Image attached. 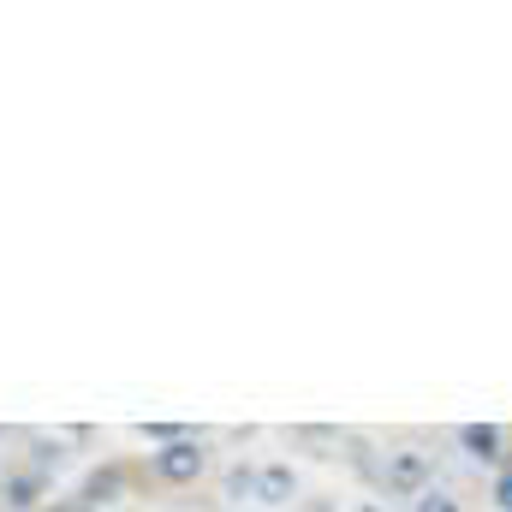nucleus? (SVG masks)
Here are the masks:
<instances>
[{"label":"nucleus","instance_id":"nucleus-5","mask_svg":"<svg viewBox=\"0 0 512 512\" xmlns=\"http://www.w3.org/2000/svg\"><path fill=\"white\" fill-rule=\"evenodd\" d=\"M6 495H12L6 507H30V501H36V477H12V489H6Z\"/></svg>","mask_w":512,"mask_h":512},{"label":"nucleus","instance_id":"nucleus-7","mask_svg":"<svg viewBox=\"0 0 512 512\" xmlns=\"http://www.w3.org/2000/svg\"><path fill=\"white\" fill-rule=\"evenodd\" d=\"M417 512H459V507H453L447 495H435V489H423V495H417Z\"/></svg>","mask_w":512,"mask_h":512},{"label":"nucleus","instance_id":"nucleus-9","mask_svg":"<svg viewBox=\"0 0 512 512\" xmlns=\"http://www.w3.org/2000/svg\"><path fill=\"white\" fill-rule=\"evenodd\" d=\"M495 495H501V507L512 512V477H501V489H495Z\"/></svg>","mask_w":512,"mask_h":512},{"label":"nucleus","instance_id":"nucleus-6","mask_svg":"<svg viewBox=\"0 0 512 512\" xmlns=\"http://www.w3.org/2000/svg\"><path fill=\"white\" fill-rule=\"evenodd\" d=\"M227 495H256V471H245V465H239V471L227 477Z\"/></svg>","mask_w":512,"mask_h":512},{"label":"nucleus","instance_id":"nucleus-3","mask_svg":"<svg viewBox=\"0 0 512 512\" xmlns=\"http://www.w3.org/2000/svg\"><path fill=\"white\" fill-rule=\"evenodd\" d=\"M292 489H298V483H292V465H262V471H256V501H262V507L292 501Z\"/></svg>","mask_w":512,"mask_h":512},{"label":"nucleus","instance_id":"nucleus-8","mask_svg":"<svg viewBox=\"0 0 512 512\" xmlns=\"http://www.w3.org/2000/svg\"><path fill=\"white\" fill-rule=\"evenodd\" d=\"M114 489H120V471H108V477H96V483H90V495H96V501H102V495H114Z\"/></svg>","mask_w":512,"mask_h":512},{"label":"nucleus","instance_id":"nucleus-10","mask_svg":"<svg viewBox=\"0 0 512 512\" xmlns=\"http://www.w3.org/2000/svg\"><path fill=\"white\" fill-rule=\"evenodd\" d=\"M358 512H382V507H358Z\"/></svg>","mask_w":512,"mask_h":512},{"label":"nucleus","instance_id":"nucleus-4","mask_svg":"<svg viewBox=\"0 0 512 512\" xmlns=\"http://www.w3.org/2000/svg\"><path fill=\"white\" fill-rule=\"evenodd\" d=\"M465 447H471L477 459H495V447H501V429H489V423H471V429H465Z\"/></svg>","mask_w":512,"mask_h":512},{"label":"nucleus","instance_id":"nucleus-1","mask_svg":"<svg viewBox=\"0 0 512 512\" xmlns=\"http://www.w3.org/2000/svg\"><path fill=\"white\" fill-rule=\"evenodd\" d=\"M203 465H209L203 441H167V447L155 453V477H167V483H197Z\"/></svg>","mask_w":512,"mask_h":512},{"label":"nucleus","instance_id":"nucleus-2","mask_svg":"<svg viewBox=\"0 0 512 512\" xmlns=\"http://www.w3.org/2000/svg\"><path fill=\"white\" fill-rule=\"evenodd\" d=\"M423 477H429V459H423V453H393V459H387V483H393L399 495H423Z\"/></svg>","mask_w":512,"mask_h":512}]
</instances>
